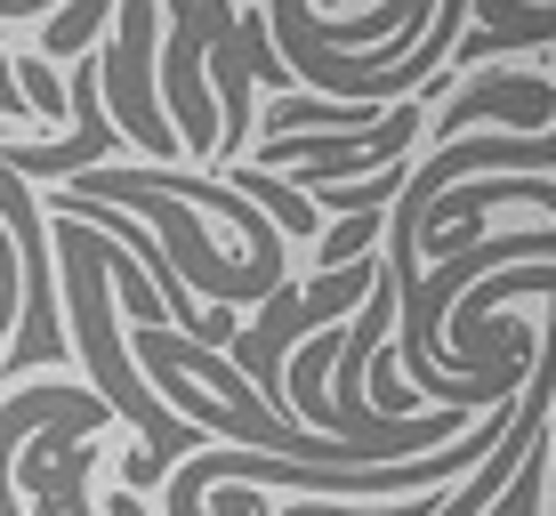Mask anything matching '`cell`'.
<instances>
[{
  "instance_id": "6",
  "label": "cell",
  "mask_w": 556,
  "mask_h": 516,
  "mask_svg": "<svg viewBox=\"0 0 556 516\" xmlns=\"http://www.w3.org/2000/svg\"><path fill=\"white\" fill-rule=\"evenodd\" d=\"M9 65H16V81H25V105H33V122H49V113H65V105H73L49 56H9Z\"/></svg>"
},
{
  "instance_id": "5",
  "label": "cell",
  "mask_w": 556,
  "mask_h": 516,
  "mask_svg": "<svg viewBox=\"0 0 556 516\" xmlns=\"http://www.w3.org/2000/svg\"><path fill=\"white\" fill-rule=\"evenodd\" d=\"M371 235H379V210H363V218L331 226V235H323V251L306 259V275H339V266H355L363 251H371Z\"/></svg>"
},
{
  "instance_id": "4",
  "label": "cell",
  "mask_w": 556,
  "mask_h": 516,
  "mask_svg": "<svg viewBox=\"0 0 556 516\" xmlns=\"http://www.w3.org/2000/svg\"><path fill=\"white\" fill-rule=\"evenodd\" d=\"M105 9L113 0H73V9L49 16V56H89V41L105 33Z\"/></svg>"
},
{
  "instance_id": "2",
  "label": "cell",
  "mask_w": 556,
  "mask_h": 516,
  "mask_svg": "<svg viewBox=\"0 0 556 516\" xmlns=\"http://www.w3.org/2000/svg\"><path fill=\"white\" fill-rule=\"evenodd\" d=\"M501 122L516 129V138H532V129H548V113H556V81L548 73H484L476 89H459L452 113L435 122V146H452V138H468L476 122Z\"/></svg>"
},
{
  "instance_id": "3",
  "label": "cell",
  "mask_w": 556,
  "mask_h": 516,
  "mask_svg": "<svg viewBox=\"0 0 556 516\" xmlns=\"http://www.w3.org/2000/svg\"><path fill=\"white\" fill-rule=\"evenodd\" d=\"M235 178H242V194H258L282 218V235H315V202H306V186H282L275 169H235Z\"/></svg>"
},
{
  "instance_id": "1",
  "label": "cell",
  "mask_w": 556,
  "mask_h": 516,
  "mask_svg": "<svg viewBox=\"0 0 556 516\" xmlns=\"http://www.w3.org/2000/svg\"><path fill=\"white\" fill-rule=\"evenodd\" d=\"M122 9V33L113 49H98V89L113 105V129L138 138L153 162H178L186 138L162 122V0H113Z\"/></svg>"
}]
</instances>
